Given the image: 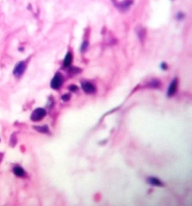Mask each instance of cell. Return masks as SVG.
Returning <instances> with one entry per match:
<instances>
[{
    "label": "cell",
    "mask_w": 192,
    "mask_h": 206,
    "mask_svg": "<svg viewBox=\"0 0 192 206\" xmlns=\"http://www.w3.org/2000/svg\"><path fill=\"white\" fill-rule=\"evenodd\" d=\"M25 70H26V63H25V62H19L16 66H15V68H14V70H13V74H14V76L15 77H17V78H20L22 75L24 73V71H25Z\"/></svg>",
    "instance_id": "obj_3"
},
{
    "label": "cell",
    "mask_w": 192,
    "mask_h": 206,
    "mask_svg": "<svg viewBox=\"0 0 192 206\" xmlns=\"http://www.w3.org/2000/svg\"><path fill=\"white\" fill-rule=\"evenodd\" d=\"M63 81H64V78H63V76L60 74V73H57L54 78H52L51 80V83H50V86L52 89L54 90H58L62 84H63Z\"/></svg>",
    "instance_id": "obj_2"
},
{
    "label": "cell",
    "mask_w": 192,
    "mask_h": 206,
    "mask_svg": "<svg viewBox=\"0 0 192 206\" xmlns=\"http://www.w3.org/2000/svg\"><path fill=\"white\" fill-rule=\"evenodd\" d=\"M142 31H143V28H141L140 32H138V36H139V38L143 40V39H144V38L145 37V31H143V33H142Z\"/></svg>",
    "instance_id": "obj_13"
},
{
    "label": "cell",
    "mask_w": 192,
    "mask_h": 206,
    "mask_svg": "<svg viewBox=\"0 0 192 206\" xmlns=\"http://www.w3.org/2000/svg\"><path fill=\"white\" fill-rule=\"evenodd\" d=\"M72 60H73V57H72V54L70 52H68L64 58V67H69L70 65V63H72Z\"/></svg>",
    "instance_id": "obj_6"
},
{
    "label": "cell",
    "mask_w": 192,
    "mask_h": 206,
    "mask_svg": "<svg viewBox=\"0 0 192 206\" xmlns=\"http://www.w3.org/2000/svg\"><path fill=\"white\" fill-rule=\"evenodd\" d=\"M34 129L41 133H46L49 131V129H48V126L46 125H43V126H34Z\"/></svg>",
    "instance_id": "obj_9"
},
{
    "label": "cell",
    "mask_w": 192,
    "mask_h": 206,
    "mask_svg": "<svg viewBox=\"0 0 192 206\" xmlns=\"http://www.w3.org/2000/svg\"><path fill=\"white\" fill-rule=\"evenodd\" d=\"M70 90L71 91H78V87L75 86V85H71V86L70 87Z\"/></svg>",
    "instance_id": "obj_16"
},
{
    "label": "cell",
    "mask_w": 192,
    "mask_h": 206,
    "mask_svg": "<svg viewBox=\"0 0 192 206\" xmlns=\"http://www.w3.org/2000/svg\"><path fill=\"white\" fill-rule=\"evenodd\" d=\"M82 89L88 94H92L96 91V87L94 86V84L90 82L82 83Z\"/></svg>",
    "instance_id": "obj_4"
},
{
    "label": "cell",
    "mask_w": 192,
    "mask_h": 206,
    "mask_svg": "<svg viewBox=\"0 0 192 206\" xmlns=\"http://www.w3.org/2000/svg\"><path fill=\"white\" fill-rule=\"evenodd\" d=\"M70 94H65V95H64V96L62 97V99H63L64 101H68V100H70Z\"/></svg>",
    "instance_id": "obj_15"
},
{
    "label": "cell",
    "mask_w": 192,
    "mask_h": 206,
    "mask_svg": "<svg viewBox=\"0 0 192 206\" xmlns=\"http://www.w3.org/2000/svg\"><path fill=\"white\" fill-rule=\"evenodd\" d=\"M87 47H88V42H84V43H83V45H82V47H81V51H85L86 49H87Z\"/></svg>",
    "instance_id": "obj_14"
},
{
    "label": "cell",
    "mask_w": 192,
    "mask_h": 206,
    "mask_svg": "<svg viewBox=\"0 0 192 206\" xmlns=\"http://www.w3.org/2000/svg\"><path fill=\"white\" fill-rule=\"evenodd\" d=\"M159 85H160V82L158 80H153L152 82L149 83V87H152V88H157L159 87Z\"/></svg>",
    "instance_id": "obj_10"
},
{
    "label": "cell",
    "mask_w": 192,
    "mask_h": 206,
    "mask_svg": "<svg viewBox=\"0 0 192 206\" xmlns=\"http://www.w3.org/2000/svg\"><path fill=\"white\" fill-rule=\"evenodd\" d=\"M176 90H177V79H174L171 83V84H170V86L168 88V93H167V95L169 97L174 96L175 93L176 92Z\"/></svg>",
    "instance_id": "obj_5"
},
{
    "label": "cell",
    "mask_w": 192,
    "mask_h": 206,
    "mask_svg": "<svg viewBox=\"0 0 192 206\" xmlns=\"http://www.w3.org/2000/svg\"><path fill=\"white\" fill-rule=\"evenodd\" d=\"M176 17H177V19H183V14H182V13H178V15H177Z\"/></svg>",
    "instance_id": "obj_17"
},
{
    "label": "cell",
    "mask_w": 192,
    "mask_h": 206,
    "mask_svg": "<svg viewBox=\"0 0 192 206\" xmlns=\"http://www.w3.org/2000/svg\"><path fill=\"white\" fill-rule=\"evenodd\" d=\"M13 172H14V174H15L16 176L20 177H24V175H25L24 170H23V168L19 167V166H16V167H14V168H13Z\"/></svg>",
    "instance_id": "obj_8"
},
{
    "label": "cell",
    "mask_w": 192,
    "mask_h": 206,
    "mask_svg": "<svg viewBox=\"0 0 192 206\" xmlns=\"http://www.w3.org/2000/svg\"><path fill=\"white\" fill-rule=\"evenodd\" d=\"M161 67H162L164 70H166V63H163L162 65H161Z\"/></svg>",
    "instance_id": "obj_18"
},
{
    "label": "cell",
    "mask_w": 192,
    "mask_h": 206,
    "mask_svg": "<svg viewBox=\"0 0 192 206\" xmlns=\"http://www.w3.org/2000/svg\"><path fill=\"white\" fill-rule=\"evenodd\" d=\"M10 144H11V146H14L15 144H17V138L15 137V134H13V135L11 136Z\"/></svg>",
    "instance_id": "obj_12"
},
{
    "label": "cell",
    "mask_w": 192,
    "mask_h": 206,
    "mask_svg": "<svg viewBox=\"0 0 192 206\" xmlns=\"http://www.w3.org/2000/svg\"><path fill=\"white\" fill-rule=\"evenodd\" d=\"M46 115V110L43 108H37L31 114V119L34 122H38L42 120Z\"/></svg>",
    "instance_id": "obj_1"
},
{
    "label": "cell",
    "mask_w": 192,
    "mask_h": 206,
    "mask_svg": "<svg viewBox=\"0 0 192 206\" xmlns=\"http://www.w3.org/2000/svg\"><path fill=\"white\" fill-rule=\"evenodd\" d=\"M132 4V1L131 0H124L123 3H122V7L123 8H128L129 6Z\"/></svg>",
    "instance_id": "obj_11"
},
{
    "label": "cell",
    "mask_w": 192,
    "mask_h": 206,
    "mask_svg": "<svg viewBox=\"0 0 192 206\" xmlns=\"http://www.w3.org/2000/svg\"><path fill=\"white\" fill-rule=\"evenodd\" d=\"M147 181H148L149 184L152 185L160 186V187L164 185L163 183H162L158 178H156V177H149V178L147 179Z\"/></svg>",
    "instance_id": "obj_7"
}]
</instances>
